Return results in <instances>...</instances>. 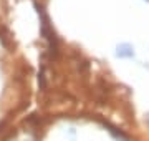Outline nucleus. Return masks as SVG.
<instances>
[{"label": "nucleus", "mask_w": 149, "mask_h": 141, "mask_svg": "<svg viewBox=\"0 0 149 141\" xmlns=\"http://www.w3.org/2000/svg\"><path fill=\"white\" fill-rule=\"evenodd\" d=\"M118 55H121V57H131V55H133V52H131L128 47H121V48H119V52H118Z\"/></svg>", "instance_id": "1"}]
</instances>
